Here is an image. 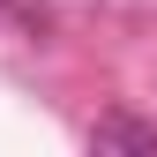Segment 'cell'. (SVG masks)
Segmentation results:
<instances>
[{
  "instance_id": "1",
  "label": "cell",
  "mask_w": 157,
  "mask_h": 157,
  "mask_svg": "<svg viewBox=\"0 0 157 157\" xmlns=\"http://www.w3.org/2000/svg\"><path fill=\"white\" fill-rule=\"evenodd\" d=\"M90 142L97 150H142V157H157V127L150 120H127V112H105V120L90 127Z\"/></svg>"
}]
</instances>
